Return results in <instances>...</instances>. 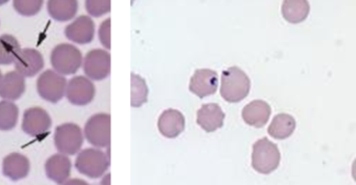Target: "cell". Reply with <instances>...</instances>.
Wrapping results in <instances>:
<instances>
[{"mask_svg": "<svg viewBox=\"0 0 356 185\" xmlns=\"http://www.w3.org/2000/svg\"><path fill=\"white\" fill-rule=\"evenodd\" d=\"M250 87L248 75L238 67H230L222 72L220 92L222 98L227 102L236 103L244 100L250 92Z\"/></svg>", "mask_w": 356, "mask_h": 185, "instance_id": "cell-1", "label": "cell"}, {"mask_svg": "<svg viewBox=\"0 0 356 185\" xmlns=\"http://www.w3.org/2000/svg\"><path fill=\"white\" fill-rule=\"evenodd\" d=\"M280 163V152L277 145L267 138H261L253 145L252 165L257 173L269 175Z\"/></svg>", "mask_w": 356, "mask_h": 185, "instance_id": "cell-2", "label": "cell"}, {"mask_svg": "<svg viewBox=\"0 0 356 185\" xmlns=\"http://www.w3.org/2000/svg\"><path fill=\"white\" fill-rule=\"evenodd\" d=\"M75 168L83 175L96 179L104 176L110 168V155L98 149H85L77 155Z\"/></svg>", "mask_w": 356, "mask_h": 185, "instance_id": "cell-3", "label": "cell"}, {"mask_svg": "<svg viewBox=\"0 0 356 185\" xmlns=\"http://www.w3.org/2000/svg\"><path fill=\"white\" fill-rule=\"evenodd\" d=\"M50 62L54 71L62 75H73L83 64V56L79 48L71 44H60L52 50Z\"/></svg>", "mask_w": 356, "mask_h": 185, "instance_id": "cell-4", "label": "cell"}, {"mask_svg": "<svg viewBox=\"0 0 356 185\" xmlns=\"http://www.w3.org/2000/svg\"><path fill=\"white\" fill-rule=\"evenodd\" d=\"M83 144V131L76 124L65 123L56 128L54 145L58 152L66 155L76 154Z\"/></svg>", "mask_w": 356, "mask_h": 185, "instance_id": "cell-5", "label": "cell"}, {"mask_svg": "<svg viewBox=\"0 0 356 185\" xmlns=\"http://www.w3.org/2000/svg\"><path fill=\"white\" fill-rule=\"evenodd\" d=\"M67 83L64 75L54 70L45 71L38 79V94L48 102L58 103L66 94Z\"/></svg>", "mask_w": 356, "mask_h": 185, "instance_id": "cell-6", "label": "cell"}, {"mask_svg": "<svg viewBox=\"0 0 356 185\" xmlns=\"http://www.w3.org/2000/svg\"><path fill=\"white\" fill-rule=\"evenodd\" d=\"M86 138L97 148H108L111 144V115L97 113L92 115L85 125Z\"/></svg>", "mask_w": 356, "mask_h": 185, "instance_id": "cell-7", "label": "cell"}, {"mask_svg": "<svg viewBox=\"0 0 356 185\" xmlns=\"http://www.w3.org/2000/svg\"><path fill=\"white\" fill-rule=\"evenodd\" d=\"M51 118L41 107H31L25 111L22 120V130L27 136L42 138L51 128Z\"/></svg>", "mask_w": 356, "mask_h": 185, "instance_id": "cell-8", "label": "cell"}, {"mask_svg": "<svg viewBox=\"0 0 356 185\" xmlns=\"http://www.w3.org/2000/svg\"><path fill=\"white\" fill-rule=\"evenodd\" d=\"M83 71L93 81H104L111 73V54L104 49L88 52L83 62Z\"/></svg>", "mask_w": 356, "mask_h": 185, "instance_id": "cell-9", "label": "cell"}, {"mask_svg": "<svg viewBox=\"0 0 356 185\" xmlns=\"http://www.w3.org/2000/svg\"><path fill=\"white\" fill-rule=\"evenodd\" d=\"M95 94V86L87 77H75L67 83L66 96L71 104L85 106L93 101Z\"/></svg>", "mask_w": 356, "mask_h": 185, "instance_id": "cell-10", "label": "cell"}, {"mask_svg": "<svg viewBox=\"0 0 356 185\" xmlns=\"http://www.w3.org/2000/svg\"><path fill=\"white\" fill-rule=\"evenodd\" d=\"M219 86V77L215 71L199 69L195 71L190 81V91L199 98L215 94Z\"/></svg>", "mask_w": 356, "mask_h": 185, "instance_id": "cell-11", "label": "cell"}, {"mask_svg": "<svg viewBox=\"0 0 356 185\" xmlns=\"http://www.w3.org/2000/svg\"><path fill=\"white\" fill-rule=\"evenodd\" d=\"M65 35L69 41L81 45L91 43L95 35V24L91 17L79 16L65 29Z\"/></svg>", "mask_w": 356, "mask_h": 185, "instance_id": "cell-12", "label": "cell"}, {"mask_svg": "<svg viewBox=\"0 0 356 185\" xmlns=\"http://www.w3.org/2000/svg\"><path fill=\"white\" fill-rule=\"evenodd\" d=\"M15 69L23 77H33L41 72L44 58L41 52L31 48L21 49L14 62Z\"/></svg>", "mask_w": 356, "mask_h": 185, "instance_id": "cell-13", "label": "cell"}, {"mask_svg": "<svg viewBox=\"0 0 356 185\" xmlns=\"http://www.w3.org/2000/svg\"><path fill=\"white\" fill-rule=\"evenodd\" d=\"M225 113L217 103L202 105L197 111V124L204 131L213 132L223 126Z\"/></svg>", "mask_w": 356, "mask_h": 185, "instance_id": "cell-14", "label": "cell"}, {"mask_svg": "<svg viewBox=\"0 0 356 185\" xmlns=\"http://www.w3.org/2000/svg\"><path fill=\"white\" fill-rule=\"evenodd\" d=\"M70 159L66 154H54L47 159L45 163L46 175L51 182L58 184H64L70 177Z\"/></svg>", "mask_w": 356, "mask_h": 185, "instance_id": "cell-15", "label": "cell"}, {"mask_svg": "<svg viewBox=\"0 0 356 185\" xmlns=\"http://www.w3.org/2000/svg\"><path fill=\"white\" fill-rule=\"evenodd\" d=\"M158 127L165 138H175L184 131L186 120L177 109H166L159 118Z\"/></svg>", "mask_w": 356, "mask_h": 185, "instance_id": "cell-16", "label": "cell"}, {"mask_svg": "<svg viewBox=\"0 0 356 185\" xmlns=\"http://www.w3.org/2000/svg\"><path fill=\"white\" fill-rule=\"evenodd\" d=\"M271 107L266 101L254 100L243 108L242 118L245 123L253 127L261 128L269 121Z\"/></svg>", "mask_w": 356, "mask_h": 185, "instance_id": "cell-17", "label": "cell"}, {"mask_svg": "<svg viewBox=\"0 0 356 185\" xmlns=\"http://www.w3.org/2000/svg\"><path fill=\"white\" fill-rule=\"evenodd\" d=\"M31 163L29 159L20 153H12L4 157L2 163L3 175L12 182H18L29 175Z\"/></svg>", "mask_w": 356, "mask_h": 185, "instance_id": "cell-18", "label": "cell"}, {"mask_svg": "<svg viewBox=\"0 0 356 185\" xmlns=\"http://www.w3.org/2000/svg\"><path fill=\"white\" fill-rule=\"evenodd\" d=\"M25 89V77L19 74L17 71L6 73L0 81V97L3 100H18L24 94Z\"/></svg>", "mask_w": 356, "mask_h": 185, "instance_id": "cell-19", "label": "cell"}, {"mask_svg": "<svg viewBox=\"0 0 356 185\" xmlns=\"http://www.w3.org/2000/svg\"><path fill=\"white\" fill-rule=\"evenodd\" d=\"M47 10L49 16L60 22H66L76 16L79 10L77 0H48Z\"/></svg>", "mask_w": 356, "mask_h": 185, "instance_id": "cell-20", "label": "cell"}, {"mask_svg": "<svg viewBox=\"0 0 356 185\" xmlns=\"http://www.w3.org/2000/svg\"><path fill=\"white\" fill-rule=\"evenodd\" d=\"M309 0H284L282 17L292 24L303 22L309 14Z\"/></svg>", "mask_w": 356, "mask_h": 185, "instance_id": "cell-21", "label": "cell"}, {"mask_svg": "<svg viewBox=\"0 0 356 185\" xmlns=\"http://www.w3.org/2000/svg\"><path fill=\"white\" fill-rule=\"evenodd\" d=\"M296 129V121L288 113H280L272 120L268 134L275 140H286L294 134Z\"/></svg>", "mask_w": 356, "mask_h": 185, "instance_id": "cell-22", "label": "cell"}, {"mask_svg": "<svg viewBox=\"0 0 356 185\" xmlns=\"http://www.w3.org/2000/svg\"><path fill=\"white\" fill-rule=\"evenodd\" d=\"M18 40L12 35H2L0 37V65L14 64L20 52Z\"/></svg>", "mask_w": 356, "mask_h": 185, "instance_id": "cell-23", "label": "cell"}, {"mask_svg": "<svg viewBox=\"0 0 356 185\" xmlns=\"http://www.w3.org/2000/svg\"><path fill=\"white\" fill-rule=\"evenodd\" d=\"M19 108L13 101H0V130L13 129L18 122Z\"/></svg>", "mask_w": 356, "mask_h": 185, "instance_id": "cell-24", "label": "cell"}, {"mask_svg": "<svg viewBox=\"0 0 356 185\" xmlns=\"http://www.w3.org/2000/svg\"><path fill=\"white\" fill-rule=\"evenodd\" d=\"M148 88L145 79L140 75L131 74V106L140 107L147 102Z\"/></svg>", "mask_w": 356, "mask_h": 185, "instance_id": "cell-25", "label": "cell"}, {"mask_svg": "<svg viewBox=\"0 0 356 185\" xmlns=\"http://www.w3.org/2000/svg\"><path fill=\"white\" fill-rule=\"evenodd\" d=\"M44 0H13V6L19 15L33 17L41 10Z\"/></svg>", "mask_w": 356, "mask_h": 185, "instance_id": "cell-26", "label": "cell"}, {"mask_svg": "<svg viewBox=\"0 0 356 185\" xmlns=\"http://www.w3.org/2000/svg\"><path fill=\"white\" fill-rule=\"evenodd\" d=\"M86 10L90 16L99 18L111 12V0H86Z\"/></svg>", "mask_w": 356, "mask_h": 185, "instance_id": "cell-27", "label": "cell"}, {"mask_svg": "<svg viewBox=\"0 0 356 185\" xmlns=\"http://www.w3.org/2000/svg\"><path fill=\"white\" fill-rule=\"evenodd\" d=\"M99 40L102 45L106 49H111V19L108 18L100 24Z\"/></svg>", "mask_w": 356, "mask_h": 185, "instance_id": "cell-28", "label": "cell"}, {"mask_svg": "<svg viewBox=\"0 0 356 185\" xmlns=\"http://www.w3.org/2000/svg\"><path fill=\"white\" fill-rule=\"evenodd\" d=\"M353 179H355V182H356V159L355 161V163H353Z\"/></svg>", "mask_w": 356, "mask_h": 185, "instance_id": "cell-29", "label": "cell"}, {"mask_svg": "<svg viewBox=\"0 0 356 185\" xmlns=\"http://www.w3.org/2000/svg\"><path fill=\"white\" fill-rule=\"evenodd\" d=\"M8 1V0H0V6H3V4H6Z\"/></svg>", "mask_w": 356, "mask_h": 185, "instance_id": "cell-30", "label": "cell"}, {"mask_svg": "<svg viewBox=\"0 0 356 185\" xmlns=\"http://www.w3.org/2000/svg\"><path fill=\"white\" fill-rule=\"evenodd\" d=\"M1 79H2V74H1V71H0V81H1Z\"/></svg>", "mask_w": 356, "mask_h": 185, "instance_id": "cell-31", "label": "cell"}]
</instances>
